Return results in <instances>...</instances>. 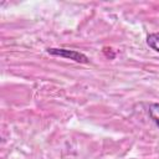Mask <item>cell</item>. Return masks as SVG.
<instances>
[{"instance_id": "cell-1", "label": "cell", "mask_w": 159, "mask_h": 159, "mask_svg": "<svg viewBox=\"0 0 159 159\" xmlns=\"http://www.w3.org/2000/svg\"><path fill=\"white\" fill-rule=\"evenodd\" d=\"M46 51H47V53H50L52 56H60L62 58H68V60H72L75 62H80V63H88L89 62V60L86 55H83L82 52L76 51V50L51 47V48H47Z\"/></svg>"}, {"instance_id": "cell-2", "label": "cell", "mask_w": 159, "mask_h": 159, "mask_svg": "<svg viewBox=\"0 0 159 159\" xmlns=\"http://www.w3.org/2000/svg\"><path fill=\"white\" fill-rule=\"evenodd\" d=\"M147 45L152 50L159 52V32H154V34L148 35V37H147Z\"/></svg>"}, {"instance_id": "cell-3", "label": "cell", "mask_w": 159, "mask_h": 159, "mask_svg": "<svg viewBox=\"0 0 159 159\" xmlns=\"http://www.w3.org/2000/svg\"><path fill=\"white\" fill-rule=\"evenodd\" d=\"M148 112H149V116L153 119V122L159 127V103H152V104H149Z\"/></svg>"}]
</instances>
